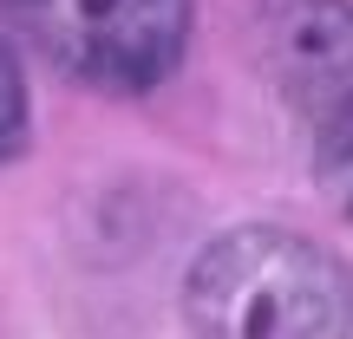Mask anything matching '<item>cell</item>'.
<instances>
[{
    "mask_svg": "<svg viewBox=\"0 0 353 339\" xmlns=\"http://www.w3.org/2000/svg\"><path fill=\"white\" fill-rule=\"evenodd\" d=\"M255 39L314 170H327L353 151V0H255Z\"/></svg>",
    "mask_w": 353,
    "mask_h": 339,
    "instance_id": "3957f363",
    "label": "cell"
},
{
    "mask_svg": "<svg viewBox=\"0 0 353 339\" xmlns=\"http://www.w3.org/2000/svg\"><path fill=\"white\" fill-rule=\"evenodd\" d=\"M26 138H33V105H26V72H20V59H13V46L0 39V164H13V157L26 151Z\"/></svg>",
    "mask_w": 353,
    "mask_h": 339,
    "instance_id": "277c9868",
    "label": "cell"
},
{
    "mask_svg": "<svg viewBox=\"0 0 353 339\" xmlns=\"http://www.w3.org/2000/svg\"><path fill=\"white\" fill-rule=\"evenodd\" d=\"M0 20L99 91L164 85L190 46V0H0Z\"/></svg>",
    "mask_w": 353,
    "mask_h": 339,
    "instance_id": "7a4b0ae2",
    "label": "cell"
},
{
    "mask_svg": "<svg viewBox=\"0 0 353 339\" xmlns=\"http://www.w3.org/2000/svg\"><path fill=\"white\" fill-rule=\"evenodd\" d=\"M183 320L196 339H353V267L281 222H242L190 261Z\"/></svg>",
    "mask_w": 353,
    "mask_h": 339,
    "instance_id": "6da1fadb",
    "label": "cell"
},
{
    "mask_svg": "<svg viewBox=\"0 0 353 339\" xmlns=\"http://www.w3.org/2000/svg\"><path fill=\"white\" fill-rule=\"evenodd\" d=\"M321 183L334 189V202H341V215L353 222V151H341V157H334V164L321 170Z\"/></svg>",
    "mask_w": 353,
    "mask_h": 339,
    "instance_id": "5b68a950",
    "label": "cell"
}]
</instances>
